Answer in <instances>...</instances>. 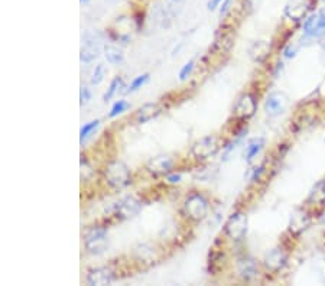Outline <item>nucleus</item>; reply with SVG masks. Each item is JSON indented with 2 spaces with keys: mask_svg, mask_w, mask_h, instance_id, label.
<instances>
[{
  "mask_svg": "<svg viewBox=\"0 0 325 286\" xmlns=\"http://www.w3.org/2000/svg\"><path fill=\"white\" fill-rule=\"evenodd\" d=\"M142 201L135 198V197H126L122 201H119L116 205H114V213L119 218H132L135 215H138L141 213L142 210Z\"/></svg>",
  "mask_w": 325,
  "mask_h": 286,
  "instance_id": "9",
  "label": "nucleus"
},
{
  "mask_svg": "<svg viewBox=\"0 0 325 286\" xmlns=\"http://www.w3.org/2000/svg\"><path fill=\"white\" fill-rule=\"evenodd\" d=\"M116 279V275L112 268L107 266H101V268H96L88 271L85 281L88 285L93 286H103V285H110Z\"/></svg>",
  "mask_w": 325,
  "mask_h": 286,
  "instance_id": "11",
  "label": "nucleus"
},
{
  "mask_svg": "<svg viewBox=\"0 0 325 286\" xmlns=\"http://www.w3.org/2000/svg\"><path fill=\"white\" fill-rule=\"evenodd\" d=\"M122 88H125V81H123L122 77L117 75V77H114L113 80H112V83H110V86L107 88V91H106L104 96H103V100L106 101V103L110 101Z\"/></svg>",
  "mask_w": 325,
  "mask_h": 286,
  "instance_id": "19",
  "label": "nucleus"
},
{
  "mask_svg": "<svg viewBox=\"0 0 325 286\" xmlns=\"http://www.w3.org/2000/svg\"><path fill=\"white\" fill-rule=\"evenodd\" d=\"M100 123H101V122H100L99 119H96V120H91V122L85 123L84 126L81 128V130H80V143H81V144H84L85 141L97 130Z\"/></svg>",
  "mask_w": 325,
  "mask_h": 286,
  "instance_id": "21",
  "label": "nucleus"
},
{
  "mask_svg": "<svg viewBox=\"0 0 325 286\" xmlns=\"http://www.w3.org/2000/svg\"><path fill=\"white\" fill-rule=\"evenodd\" d=\"M194 68H195V61H194V59L188 61L184 67L179 70V74H178V77H179V81H185V80H188V77L192 74Z\"/></svg>",
  "mask_w": 325,
  "mask_h": 286,
  "instance_id": "26",
  "label": "nucleus"
},
{
  "mask_svg": "<svg viewBox=\"0 0 325 286\" xmlns=\"http://www.w3.org/2000/svg\"><path fill=\"white\" fill-rule=\"evenodd\" d=\"M325 35V12H317L310 14L304 22V36L305 38H323Z\"/></svg>",
  "mask_w": 325,
  "mask_h": 286,
  "instance_id": "7",
  "label": "nucleus"
},
{
  "mask_svg": "<svg viewBox=\"0 0 325 286\" xmlns=\"http://www.w3.org/2000/svg\"><path fill=\"white\" fill-rule=\"evenodd\" d=\"M220 149H221L220 138L218 136H207V138H202L201 141H198L192 144L191 153L197 160H207L210 157L215 156Z\"/></svg>",
  "mask_w": 325,
  "mask_h": 286,
  "instance_id": "5",
  "label": "nucleus"
},
{
  "mask_svg": "<svg viewBox=\"0 0 325 286\" xmlns=\"http://www.w3.org/2000/svg\"><path fill=\"white\" fill-rule=\"evenodd\" d=\"M184 213L189 220L201 221L210 213V202L201 192H191L184 201Z\"/></svg>",
  "mask_w": 325,
  "mask_h": 286,
  "instance_id": "2",
  "label": "nucleus"
},
{
  "mask_svg": "<svg viewBox=\"0 0 325 286\" xmlns=\"http://www.w3.org/2000/svg\"><path fill=\"white\" fill-rule=\"evenodd\" d=\"M323 1H324V3H325V0H323Z\"/></svg>",
  "mask_w": 325,
  "mask_h": 286,
  "instance_id": "34",
  "label": "nucleus"
},
{
  "mask_svg": "<svg viewBox=\"0 0 325 286\" xmlns=\"http://www.w3.org/2000/svg\"><path fill=\"white\" fill-rule=\"evenodd\" d=\"M266 144V139L265 138H255L252 141H249L246 144V149H244V159L247 163H252L255 160L257 155L263 150Z\"/></svg>",
  "mask_w": 325,
  "mask_h": 286,
  "instance_id": "17",
  "label": "nucleus"
},
{
  "mask_svg": "<svg viewBox=\"0 0 325 286\" xmlns=\"http://www.w3.org/2000/svg\"><path fill=\"white\" fill-rule=\"evenodd\" d=\"M310 202L314 204H321L325 201V182H318L317 185L312 188V191L310 192L308 197Z\"/></svg>",
  "mask_w": 325,
  "mask_h": 286,
  "instance_id": "22",
  "label": "nucleus"
},
{
  "mask_svg": "<svg viewBox=\"0 0 325 286\" xmlns=\"http://www.w3.org/2000/svg\"><path fill=\"white\" fill-rule=\"evenodd\" d=\"M289 99L283 91H273L265 100V112L269 117H278L285 113Z\"/></svg>",
  "mask_w": 325,
  "mask_h": 286,
  "instance_id": "8",
  "label": "nucleus"
},
{
  "mask_svg": "<svg viewBox=\"0 0 325 286\" xmlns=\"http://www.w3.org/2000/svg\"><path fill=\"white\" fill-rule=\"evenodd\" d=\"M101 35L97 32H87L83 38V46L80 51V61L83 64H90L99 57L101 49Z\"/></svg>",
  "mask_w": 325,
  "mask_h": 286,
  "instance_id": "6",
  "label": "nucleus"
},
{
  "mask_svg": "<svg viewBox=\"0 0 325 286\" xmlns=\"http://www.w3.org/2000/svg\"><path fill=\"white\" fill-rule=\"evenodd\" d=\"M104 179L114 189H122L132 184V172L122 160H112L104 168Z\"/></svg>",
  "mask_w": 325,
  "mask_h": 286,
  "instance_id": "1",
  "label": "nucleus"
},
{
  "mask_svg": "<svg viewBox=\"0 0 325 286\" xmlns=\"http://www.w3.org/2000/svg\"><path fill=\"white\" fill-rule=\"evenodd\" d=\"M223 3V0H210L208 1V10H215L220 4Z\"/></svg>",
  "mask_w": 325,
  "mask_h": 286,
  "instance_id": "31",
  "label": "nucleus"
},
{
  "mask_svg": "<svg viewBox=\"0 0 325 286\" xmlns=\"http://www.w3.org/2000/svg\"><path fill=\"white\" fill-rule=\"evenodd\" d=\"M109 244V233L107 229L103 227H93L84 236V246L88 253L91 255H101L106 252Z\"/></svg>",
  "mask_w": 325,
  "mask_h": 286,
  "instance_id": "4",
  "label": "nucleus"
},
{
  "mask_svg": "<svg viewBox=\"0 0 325 286\" xmlns=\"http://www.w3.org/2000/svg\"><path fill=\"white\" fill-rule=\"evenodd\" d=\"M159 115H161L159 104H156V103H146V104H143L142 107L138 109V112L135 115V119H136L138 123H148V122H151L152 119H155Z\"/></svg>",
  "mask_w": 325,
  "mask_h": 286,
  "instance_id": "15",
  "label": "nucleus"
},
{
  "mask_svg": "<svg viewBox=\"0 0 325 286\" xmlns=\"http://www.w3.org/2000/svg\"><path fill=\"white\" fill-rule=\"evenodd\" d=\"M246 135H247V129H243L240 133H237V135L234 136V139H233L231 142H228L226 146H224V149H223V159H224V160H227L228 156H230V155L237 149V146H239V144L241 143V141L246 138Z\"/></svg>",
  "mask_w": 325,
  "mask_h": 286,
  "instance_id": "20",
  "label": "nucleus"
},
{
  "mask_svg": "<svg viewBox=\"0 0 325 286\" xmlns=\"http://www.w3.org/2000/svg\"><path fill=\"white\" fill-rule=\"evenodd\" d=\"M297 51L298 48H295V46H292V45H289L286 49H285V52H283V55L286 58H294L295 55H297Z\"/></svg>",
  "mask_w": 325,
  "mask_h": 286,
  "instance_id": "29",
  "label": "nucleus"
},
{
  "mask_svg": "<svg viewBox=\"0 0 325 286\" xmlns=\"http://www.w3.org/2000/svg\"><path fill=\"white\" fill-rule=\"evenodd\" d=\"M104 77H106V68H104V65H103V64L96 65L94 71L91 74V78H90L91 86H99V84H101V81L104 80Z\"/></svg>",
  "mask_w": 325,
  "mask_h": 286,
  "instance_id": "25",
  "label": "nucleus"
},
{
  "mask_svg": "<svg viewBox=\"0 0 325 286\" xmlns=\"http://www.w3.org/2000/svg\"><path fill=\"white\" fill-rule=\"evenodd\" d=\"M237 273L243 281H250L257 275V266L253 259L244 258L237 262Z\"/></svg>",
  "mask_w": 325,
  "mask_h": 286,
  "instance_id": "16",
  "label": "nucleus"
},
{
  "mask_svg": "<svg viewBox=\"0 0 325 286\" xmlns=\"http://www.w3.org/2000/svg\"><path fill=\"white\" fill-rule=\"evenodd\" d=\"M286 263V255L283 253L282 249H272L265 258V266L272 272L281 271Z\"/></svg>",
  "mask_w": 325,
  "mask_h": 286,
  "instance_id": "14",
  "label": "nucleus"
},
{
  "mask_svg": "<svg viewBox=\"0 0 325 286\" xmlns=\"http://www.w3.org/2000/svg\"><path fill=\"white\" fill-rule=\"evenodd\" d=\"M311 7L310 0H289L288 4L283 9V14L286 19L299 22L304 17H307V13Z\"/></svg>",
  "mask_w": 325,
  "mask_h": 286,
  "instance_id": "10",
  "label": "nucleus"
},
{
  "mask_svg": "<svg viewBox=\"0 0 325 286\" xmlns=\"http://www.w3.org/2000/svg\"><path fill=\"white\" fill-rule=\"evenodd\" d=\"M80 1H81V3H87L88 0H80Z\"/></svg>",
  "mask_w": 325,
  "mask_h": 286,
  "instance_id": "32",
  "label": "nucleus"
},
{
  "mask_svg": "<svg viewBox=\"0 0 325 286\" xmlns=\"http://www.w3.org/2000/svg\"><path fill=\"white\" fill-rule=\"evenodd\" d=\"M247 224H249V218L247 215L241 211H236L228 217V220L224 224V233L228 239H231L233 242H241L246 234H247Z\"/></svg>",
  "mask_w": 325,
  "mask_h": 286,
  "instance_id": "3",
  "label": "nucleus"
},
{
  "mask_svg": "<svg viewBox=\"0 0 325 286\" xmlns=\"http://www.w3.org/2000/svg\"><path fill=\"white\" fill-rule=\"evenodd\" d=\"M173 159L168 155H159V156L154 157L149 160V163L146 165V169L154 173V175H163L166 176L169 172H172L173 169Z\"/></svg>",
  "mask_w": 325,
  "mask_h": 286,
  "instance_id": "13",
  "label": "nucleus"
},
{
  "mask_svg": "<svg viewBox=\"0 0 325 286\" xmlns=\"http://www.w3.org/2000/svg\"><path fill=\"white\" fill-rule=\"evenodd\" d=\"M256 110H257V103H256L255 96H252L250 93H246L236 103L234 116L241 120H247L255 115Z\"/></svg>",
  "mask_w": 325,
  "mask_h": 286,
  "instance_id": "12",
  "label": "nucleus"
},
{
  "mask_svg": "<svg viewBox=\"0 0 325 286\" xmlns=\"http://www.w3.org/2000/svg\"><path fill=\"white\" fill-rule=\"evenodd\" d=\"M129 109H130V104H129L128 101L117 100L113 106H112L110 112H109V119H114V117H117V116L123 115L125 112H128Z\"/></svg>",
  "mask_w": 325,
  "mask_h": 286,
  "instance_id": "24",
  "label": "nucleus"
},
{
  "mask_svg": "<svg viewBox=\"0 0 325 286\" xmlns=\"http://www.w3.org/2000/svg\"><path fill=\"white\" fill-rule=\"evenodd\" d=\"M173 1H179V0H173Z\"/></svg>",
  "mask_w": 325,
  "mask_h": 286,
  "instance_id": "33",
  "label": "nucleus"
},
{
  "mask_svg": "<svg viewBox=\"0 0 325 286\" xmlns=\"http://www.w3.org/2000/svg\"><path fill=\"white\" fill-rule=\"evenodd\" d=\"M231 1H233V0H223V3H221V7H220V14L227 13V10L230 9V4H231Z\"/></svg>",
  "mask_w": 325,
  "mask_h": 286,
  "instance_id": "30",
  "label": "nucleus"
},
{
  "mask_svg": "<svg viewBox=\"0 0 325 286\" xmlns=\"http://www.w3.org/2000/svg\"><path fill=\"white\" fill-rule=\"evenodd\" d=\"M103 51H104V57H106L109 64H112V65H120V64H123V61H125V54H123V51H122L119 46L112 45V43H107V45L103 46Z\"/></svg>",
  "mask_w": 325,
  "mask_h": 286,
  "instance_id": "18",
  "label": "nucleus"
},
{
  "mask_svg": "<svg viewBox=\"0 0 325 286\" xmlns=\"http://www.w3.org/2000/svg\"><path fill=\"white\" fill-rule=\"evenodd\" d=\"M165 179H166V182L168 184H179L181 182V179H182V173L181 172H169L166 176H165Z\"/></svg>",
  "mask_w": 325,
  "mask_h": 286,
  "instance_id": "28",
  "label": "nucleus"
},
{
  "mask_svg": "<svg viewBox=\"0 0 325 286\" xmlns=\"http://www.w3.org/2000/svg\"><path fill=\"white\" fill-rule=\"evenodd\" d=\"M324 55H325V54H324Z\"/></svg>",
  "mask_w": 325,
  "mask_h": 286,
  "instance_id": "35",
  "label": "nucleus"
},
{
  "mask_svg": "<svg viewBox=\"0 0 325 286\" xmlns=\"http://www.w3.org/2000/svg\"><path fill=\"white\" fill-rule=\"evenodd\" d=\"M149 77H151V75H149L148 72H145V74H141V75L135 77V78H133V81L129 84L126 93H128V94H130V93H136L138 90H141L142 87L145 86V84L149 81Z\"/></svg>",
  "mask_w": 325,
  "mask_h": 286,
  "instance_id": "23",
  "label": "nucleus"
},
{
  "mask_svg": "<svg viewBox=\"0 0 325 286\" xmlns=\"http://www.w3.org/2000/svg\"><path fill=\"white\" fill-rule=\"evenodd\" d=\"M91 97H93L91 90H90L87 86L81 87V90H80V100H81V104H87V103H90Z\"/></svg>",
  "mask_w": 325,
  "mask_h": 286,
  "instance_id": "27",
  "label": "nucleus"
}]
</instances>
